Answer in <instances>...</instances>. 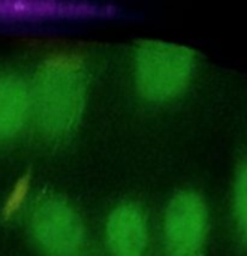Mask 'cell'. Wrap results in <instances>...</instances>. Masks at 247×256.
<instances>
[{"label": "cell", "instance_id": "6", "mask_svg": "<svg viewBox=\"0 0 247 256\" xmlns=\"http://www.w3.org/2000/svg\"><path fill=\"white\" fill-rule=\"evenodd\" d=\"M106 242L112 256H146L148 249V224L138 204L116 207L106 222Z\"/></svg>", "mask_w": 247, "mask_h": 256}, {"label": "cell", "instance_id": "8", "mask_svg": "<svg viewBox=\"0 0 247 256\" xmlns=\"http://www.w3.org/2000/svg\"><path fill=\"white\" fill-rule=\"evenodd\" d=\"M232 219L237 237L247 249V160L237 168L234 178Z\"/></svg>", "mask_w": 247, "mask_h": 256}, {"label": "cell", "instance_id": "5", "mask_svg": "<svg viewBox=\"0 0 247 256\" xmlns=\"http://www.w3.org/2000/svg\"><path fill=\"white\" fill-rule=\"evenodd\" d=\"M117 8L104 3L0 0V26H28L54 21L111 18Z\"/></svg>", "mask_w": 247, "mask_h": 256}, {"label": "cell", "instance_id": "4", "mask_svg": "<svg viewBox=\"0 0 247 256\" xmlns=\"http://www.w3.org/2000/svg\"><path fill=\"white\" fill-rule=\"evenodd\" d=\"M30 231L39 248L50 256H76L84 246V224L64 200L50 196L34 206Z\"/></svg>", "mask_w": 247, "mask_h": 256}, {"label": "cell", "instance_id": "3", "mask_svg": "<svg viewBox=\"0 0 247 256\" xmlns=\"http://www.w3.org/2000/svg\"><path fill=\"white\" fill-rule=\"evenodd\" d=\"M210 237V212L204 195L194 189L176 192L164 214L166 256H206Z\"/></svg>", "mask_w": 247, "mask_h": 256}, {"label": "cell", "instance_id": "7", "mask_svg": "<svg viewBox=\"0 0 247 256\" xmlns=\"http://www.w3.org/2000/svg\"><path fill=\"white\" fill-rule=\"evenodd\" d=\"M30 116V87L18 76H0V140L16 135Z\"/></svg>", "mask_w": 247, "mask_h": 256}, {"label": "cell", "instance_id": "2", "mask_svg": "<svg viewBox=\"0 0 247 256\" xmlns=\"http://www.w3.org/2000/svg\"><path fill=\"white\" fill-rule=\"evenodd\" d=\"M196 69V52L184 45L146 40L135 54V82L138 93L154 104L180 98Z\"/></svg>", "mask_w": 247, "mask_h": 256}, {"label": "cell", "instance_id": "1", "mask_svg": "<svg viewBox=\"0 0 247 256\" xmlns=\"http://www.w3.org/2000/svg\"><path fill=\"white\" fill-rule=\"evenodd\" d=\"M32 92V116L50 138L70 132L81 117L86 80L81 64L66 56L46 60L36 74Z\"/></svg>", "mask_w": 247, "mask_h": 256}]
</instances>
